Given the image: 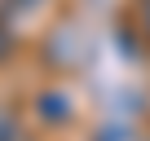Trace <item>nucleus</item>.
I'll return each instance as SVG.
<instances>
[{"mask_svg": "<svg viewBox=\"0 0 150 141\" xmlns=\"http://www.w3.org/2000/svg\"><path fill=\"white\" fill-rule=\"evenodd\" d=\"M35 110H40L44 123H66V119H71V102H66V93H44V97L35 102Z\"/></svg>", "mask_w": 150, "mask_h": 141, "instance_id": "nucleus-1", "label": "nucleus"}, {"mask_svg": "<svg viewBox=\"0 0 150 141\" xmlns=\"http://www.w3.org/2000/svg\"><path fill=\"white\" fill-rule=\"evenodd\" d=\"M40 9V0H5V13H31Z\"/></svg>", "mask_w": 150, "mask_h": 141, "instance_id": "nucleus-4", "label": "nucleus"}, {"mask_svg": "<svg viewBox=\"0 0 150 141\" xmlns=\"http://www.w3.org/2000/svg\"><path fill=\"white\" fill-rule=\"evenodd\" d=\"M0 141H27V132L13 123V115H0Z\"/></svg>", "mask_w": 150, "mask_h": 141, "instance_id": "nucleus-2", "label": "nucleus"}, {"mask_svg": "<svg viewBox=\"0 0 150 141\" xmlns=\"http://www.w3.org/2000/svg\"><path fill=\"white\" fill-rule=\"evenodd\" d=\"M9 53H13V27H9L5 18H0V62H5Z\"/></svg>", "mask_w": 150, "mask_h": 141, "instance_id": "nucleus-3", "label": "nucleus"}, {"mask_svg": "<svg viewBox=\"0 0 150 141\" xmlns=\"http://www.w3.org/2000/svg\"><path fill=\"white\" fill-rule=\"evenodd\" d=\"M141 9H146V27H150V0H141Z\"/></svg>", "mask_w": 150, "mask_h": 141, "instance_id": "nucleus-5", "label": "nucleus"}]
</instances>
